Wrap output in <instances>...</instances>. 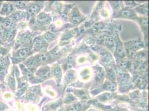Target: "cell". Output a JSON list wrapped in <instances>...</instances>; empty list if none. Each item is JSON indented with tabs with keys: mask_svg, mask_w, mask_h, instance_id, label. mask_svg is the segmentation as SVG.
Instances as JSON below:
<instances>
[{
	"mask_svg": "<svg viewBox=\"0 0 149 111\" xmlns=\"http://www.w3.org/2000/svg\"><path fill=\"white\" fill-rule=\"evenodd\" d=\"M121 15L126 18H132L135 17V14L129 10H125L121 12Z\"/></svg>",
	"mask_w": 149,
	"mask_h": 111,
	"instance_id": "obj_1",
	"label": "cell"
},
{
	"mask_svg": "<svg viewBox=\"0 0 149 111\" xmlns=\"http://www.w3.org/2000/svg\"><path fill=\"white\" fill-rule=\"evenodd\" d=\"M39 10H40L39 6L36 5H34L29 8L28 12L31 15H33L36 14L39 11Z\"/></svg>",
	"mask_w": 149,
	"mask_h": 111,
	"instance_id": "obj_2",
	"label": "cell"
},
{
	"mask_svg": "<svg viewBox=\"0 0 149 111\" xmlns=\"http://www.w3.org/2000/svg\"><path fill=\"white\" fill-rule=\"evenodd\" d=\"M81 109V105L79 103H76L70 106L67 111H80Z\"/></svg>",
	"mask_w": 149,
	"mask_h": 111,
	"instance_id": "obj_3",
	"label": "cell"
},
{
	"mask_svg": "<svg viewBox=\"0 0 149 111\" xmlns=\"http://www.w3.org/2000/svg\"><path fill=\"white\" fill-rule=\"evenodd\" d=\"M39 74L41 76H42L44 78H48L50 76V71L49 69L44 68V69H42L40 71Z\"/></svg>",
	"mask_w": 149,
	"mask_h": 111,
	"instance_id": "obj_4",
	"label": "cell"
},
{
	"mask_svg": "<svg viewBox=\"0 0 149 111\" xmlns=\"http://www.w3.org/2000/svg\"><path fill=\"white\" fill-rule=\"evenodd\" d=\"M13 10V7L11 5H5L2 8V11L6 14H8L9 13L11 12Z\"/></svg>",
	"mask_w": 149,
	"mask_h": 111,
	"instance_id": "obj_5",
	"label": "cell"
},
{
	"mask_svg": "<svg viewBox=\"0 0 149 111\" xmlns=\"http://www.w3.org/2000/svg\"><path fill=\"white\" fill-rule=\"evenodd\" d=\"M4 25L5 26V27H6L7 28H9V29L11 28V29L13 27L15 26V24H14L13 20H11L10 19H7L4 22Z\"/></svg>",
	"mask_w": 149,
	"mask_h": 111,
	"instance_id": "obj_6",
	"label": "cell"
},
{
	"mask_svg": "<svg viewBox=\"0 0 149 111\" xmlns=\"http://www.w3.org/2000/svg\"><path fill=\"white\" fill-rule=\"evenodd\" d=\"M29 49H21L19 52L18 55L19 57L20 58H24L27 56V55L29 54Z\"/></svg>",
	"mask_w": 149,
	"mask_h": 111,
	"instance_id": "obj_7",
	"label": "cell"
},
{
	"mask_svg": "<svg viewBox=\"0 0 149 111\" xmlns=\"http://www.w3.org/2000/svg\"><path fill=\"white\" fill-rule=\"evenodd\" d=\"M54 76L57 77V78H59V77L60 78L61 76V69L58 67H57L55 68L54 69Z\"/></svg>",
	"mask_w": 149,
	"mask_h": 111,
	"instance_id": "obj_8",
	"label": "cell"
},
{
	"mask_svg": "<svg viewBox=\"0 0 149 111\" xmlns=\"http://www.w3.org/2000/svg\"><path fill=\"white\" fill-rule=\"evenodd\" d=\"M38 20L40 21L44 22V21H47V19H48V17H47V16L46 15H45L44 13H41V14H40V15L38 16Z\"/></svg>",
	"mask_w": 149,
	"mask_h": 111,
	"instance_id": "obj_9",
	"label": "cell"
},
{
	"mask_svg": "<svg viewBox=\"0 0 149 111\" xmlns=\"http://www.w3.org/2000/svg\"><path fill=\"white\" fill-rule=\"evenodd\" d=\"M49 59V56L45 54H42L40 56V60L42 62H46Z\"/></svg>",
	"mask_w": 149,
	"mask_h": 111,
	"instance_id": "obj_10",
	"label": "cell"
},
{
	"mask_svg": "<svg viewBox=\"0 0 149 111\" xmlns=\"http://www.w3.org/2000/svg\"><path fill=\"white\" fill-rule=\"evenodd\" d=\"M115 85L113 83H109L107 84L106 85V87H107V90H110V91H113L115 89Z\"/></svg>",
	"mask_w": 149,
	"mask_h": 111,
	"instance_id": "obj_11",
	"label": "cell"
},
{
	"mask_svg": "<svg viewBox=\"0 0 149 111\" xmlns=\"http://www.w3.org/2000/svg\"><path fill=\"white\" fill-rule=\"evenodd\" d=\"M107 75H108V76H109V77L110 79H111V80L114 79L115 74H114V72H113V70H112V69L109 70L108 73H107Z\"/></svg>",
	"mask_w": 149,
	"mask_h": 111,
	"instance_id": "obj_12",
	"label": "cell"
},
{
	"mask_svg": "<svg viewBox=\"0 0 149 111\" xmlns=\"http://www.w3.org/2000/svg\"><path fill=\"white\" fill-rule=\"evenodd\" d=\"M15 5L17 7H19V8H22L25 6L24 3L23 2H16Z\"/></svg>",
	"mask_w": 149,
	"mask_h": 111,
	"instance_id": "obj_13",
	"label": "cell"
},
{
	"mask_svg": "<svg viewBox=\"0 0 149 111\" xmlns=\"http://www.w3.org/2000/svg\"><path fill=\"white\" fill-rule=\"evenodd\" d=\"M35 65V62L33 60H31L28 63V66L29 68H32Z\"/></svg>",
	"mask_w": 149,
	"mask_h": 111,
	"instance_id": "obj_14",
	"label": "cell"
},
{
	"mask_svg": "<svg viewBox=\"0 0 149 111\" xmlns=\"http://www.w3.org/2000/svg\"><path fill=\"white\" fill-rule=\"evenodd\" d=\"M4 34H5V31L3 28L2 27V26H0V37H3Z\"/></svg>",
	"mask_w": 149,
	"mask_h": 111,
	"instance_id": "obj_15",
	"label": "cell"
},
{
	"mask_svg": "<svg viewBox=\"0 0 149 111\" xmlns=\"http://www.w3.org/2000/svg\"><path fill=\"white\" fill-rule=\"evenodd\" d=\"M64 111V110H59V111Z\"/></svg>",
	"mask_w": 149,
	"mask_h": 111,
	"instance_id": "obj_16",
	"label": "cell"
},
{
	"mask_svg": "<svg viewBox=\"0 0 149 111\" xmlns=\"http://www.w3.org/2000/svg\"><path fill=\"white\" fill-rule=\"evenodd\" d=\"M1 52H2V49H0V53H1Z\"/></svg>",
	"mask_w": 149,
	"mask_h": 111,
	"instance_id": "obj_17",
	"label": "cell"
},
{
	"mask_svg": "<svg viewBox=\"0 0 149 111\" xmlns=\"http://www.w3.org/2000/svg\"><path fill=\"white\" fill-rule=\"evenodd\" d=\"M0 5H1V2H0Z\"/></svg>",
	"mask_w": 149,
	"mask_h": 111,
	"instance_id": "obj_18",
	"label": "cell"
}]
</instances>
